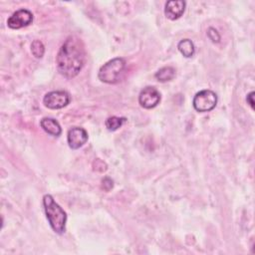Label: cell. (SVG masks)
<instances>
[{
	"mask_svg": "<svg viewBox=\"0 0 255 255\" xmlns=\"http://www.w3.org/2000/svg\"><path fill=\"white\" fill-rule=\"evenodd\" d=\"M177 49L178 51L183 55V57L185 58H190L193 56L194 52H195V48L194 45L192 43L191 40L189 39H183L181 40L178 45H177Z\"/></svg>",
	"mask_w": 255,
	"mask_h": 255,
	"instance_id": "cell-11",
	"label": "cell"
},
{
	"mask_svg": "<svg viewBox=\"0 0 255 255\" xmlns=\"http://www.w3.org/2000/svg\"><path fill=\"white\" fill-rule=\"evenodd\" d=\"M126 60L124 58H115L104 64L98 74L99 79L107 84L118 83L126 70Z\"/></svg>",
	"mask_w": 255,
	"mask_h": 255,
	"instance_id": "cell-3",
	"label": "cell"
},
{
	"mask_svg": "<svg viewBox=\"0 0 255 255\" xmlns=\"http://www.w3.org/2000/svg\"><path fill=\"white\" fill-rule=\"evenodd\" d=\"M193 108L199 113H205L213 110L217 104V96L211 90H202L193 98Z\"/></svg>",
	"mask_w": 255,
	"mask_h": 255,
	"instance_id": "cell-4",
	"label": "cell"
},
{
	"mask_svg": "<svg viewBox=\"0 0 255 255\" xmlns=\"http://www.w3.org/2000/svg\"><path fill=\"white\" fill-rule=\"evenodd\" d=\"M174 76H175V70L169 66L159 69L154 75L155 79L161 83L172 80L174 78Z\"/></svg>",
	"mask_w": 255,
	"mask_h": 255,
	"instance_id": "cell-12",
	"label": "cell"
},
{
	"mask_svg": "<svg viewBox=\"0 0 255 255\" xmlns=\"http://www.w3.org/2000/svg\"><path fill=\"white\" fill-rule=\"evenodd\" d=\"M44 106L51 110H59L65 108L70 103V95L65 91H53L44 96Z\"/></svg>",
	"mask_w": 255,
	"mask_h": 255,
	"instance_id": "cell-5",
	"label": "cell"
},
{
	"mask_svg": "<svg viewBox=\"0 0 255 255\" xmlns=\"http://www.w3.org/2000/svg\"><path fill=\"white\" fill-rule=\"evenodd\" d=\"M41 128L49 134L53 136H59L62 132V128L60 124L52 118H44L40 122Z\"/></svg>",
	"mask_w": 255,
	"mask_h": 255,
	"instance_id": "cell-10",
	"label": "cell"
},
{
	"mask_svg": "<svg viewBox=\"0 0 255 255\" xmlns=\"http://www.w3.org/2000/svg\"><path fill=\"white\" fill-rule=\"evenodd\" d=\"M126 121H127L126 118H120V117L114 116V117H110V118H108V119L106 120L105 126H106V128H107L109 130L115 131V130H117L118 128H120L124 125V123H125Z\"/></svg>",
	"mask_w": 255,
	"mask_h": 255,
	"instance_id": "cell-13",
	"label": "cell"
},
{
	"mask_svg": "<svg viewBox=\"0 0 255 255\" xmlns=\"http://www.w3.org/2000/svg\"><path fill=\"white\" fill-rule=\"evenodd\" d=\"M68 144L72 149H78L82 147L88 140V132L85 128L75 127L69 129L67 134Z\"/></svg>",
	"mask_w": 255,
	"mask_h": 255,
	"instance_id": "cell-8",
	"label": "cell"
},
{
	"mask_svg": "<svg viewBox=\"0 0 255 255\" xmlns=\"http://www.w3.org/2000/svg\"><path fill=\"white\" fill-rule=\"evenodd\" d=\"M43 205L47 219L52 229L58 234L64 233L67 222V214L64 209L54 200L53 196L50 194L44 195Z\"/></svg>",
	"mask_w": 255,
	"mask_h": 255,
	"instance_id": "cell-2",
	"label": "cell"
},
{
	"mask_svg": "<svg viewBox=\"0 0 255 255\" xmlns=\"http://www.w3.org/2000/svg\"><path fill=\"white\" fill-rule=\"evenodd\" d=\"M185 1L170 0L165 3L164 14L170 20H176L182 16L185 10Z\"/></svg>",
	"mask_w": 255,
	"mask_h": 255,
	"instance_id": "cell-9",
	"label": "cell"
},
{
	"mask_svg": "<svg viewBox=\"0 0 255 255\" xmlns=\"http://www.w3.org/2000/svg\"><path fill=\"white\" fill-rule=\"evenodd\" d=\"M31 52L35 58H42L45 53V47L40 40H35L31 44Z\"/></svg>",
	"mask_w": 255,
	"mask_h": 255,
	"instance_id": "cell-14",
	"label": "cell"
},
{
	"mask_svg": "<svg viewBox=\"0 0 255 255\" xmlns=\"http://www.w3.org/2000/svg\"><path fill=\"white\" fill-rule=\"evenodd\" d=\"M246 101H247V104L250 106V108L253 110L254 109V92H251L247 95Z\"/></svg>",
	"mask_w": 255,
	"mask_h": 255,
	"instance_id": "cell-17",
	"label": "cell"
},
{
	"mask_svg": "<svg viewBox=\"0 0 255 255\" xmlns=\"http://www.w3.org/2000/svg\"><path fill=\"white\" fill-rule=\"evenodd\" d=\"M207 35L209 37V39L213 42V43H218L220 41V35L219 33L217 32L216 29L210 27L208 30H207Z\"/></svg>",
	"mask_w": 255,
	"mask_h": 255,
	"instance_id": "cell-15",
	"label": "cell"
},
{
	"mask_svg": "<svg viewBox=\"0 0 255 255\" xmlns=\"http://www.w3.org/2000/svg\"><path fill=\"white\" fill-rule=\"evenodd\" d=\"M85 61L86 52L82 40L76 36H69L56 57L58 72L68 79L74 78L84 67Z\"/></svg>",
	"mask_w": 255,
	"mask_h": 255,
	"instance_id": "cell-1",
	"label": "cell"
},
{
	"mask_svg": "<svg viewBox=\"0 0 255 255\" xmlns=\"http://www.w3.org/2000/svg\"><path fill=\"white\" fill-rule=\"evenodd\" d=\"M102 182H103V188L107 191L113 187V180L110 177H105Z\"/></svg>",
	"mask_w": 255,
	"mask_h": 255,
	"instance_id": "cell-16",
	"label": "cell"
},
{
	"mask_svg": "<svg viewBox=\"0 0 255 255\" xmlns=\"http://www.w3.org/2000/svg\"><path fill=\"white\" fill-rule=\"evenodd\" d=\"M33 22V14L27 9H20L14 12L7 20V25L11 29H21Z\"/></svg>",
	"mask_w": 255,
	"mask_h": 255,
	"instance_id": "cell-6",
	"label": "cell"
},
{
	"mask_svg": "<svg viewBox=\"0 0 255 255\" xmlns=\"http://www.w3.org/2000/svg\"><path fill=\"white\" fill-rule=\"evenodd\" d=\"M160 102V94L153 87H145L138 96V103L144 109H153Z\"/></svg>",
	"mask_w": 255,
	"mask_h": 255,
	"instance_id": "cell-7",
	"label": "cell"
}]
</instances>
